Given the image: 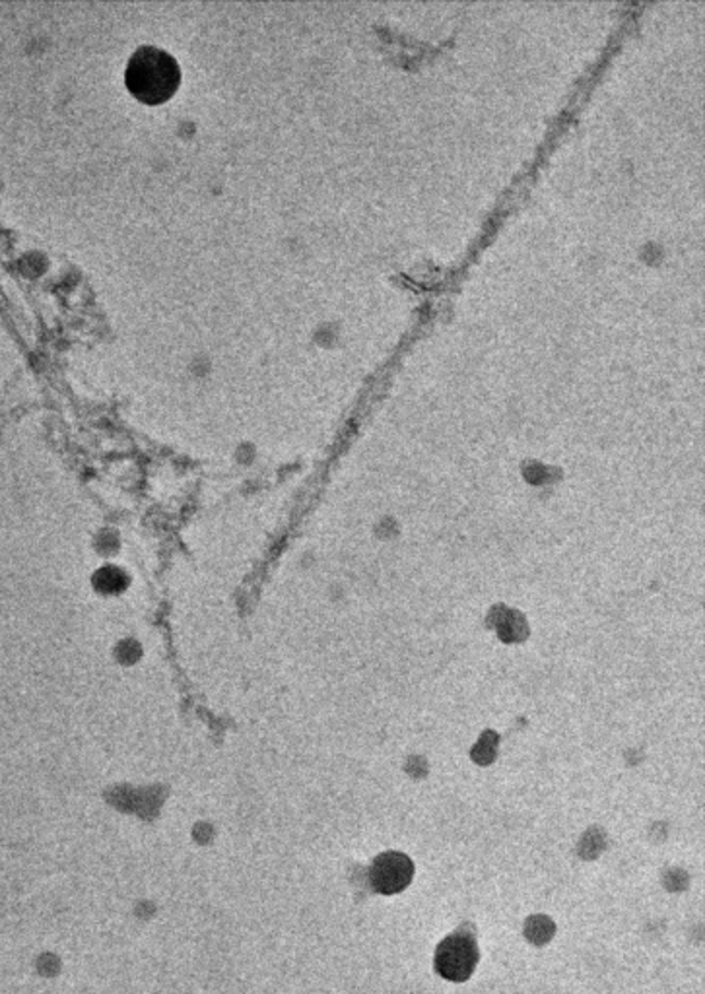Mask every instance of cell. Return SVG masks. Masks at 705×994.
I'll list each match as a JSON object with an SVG mask.
<instances>
[{
    "instance_id": "1",
    "label": "cell",
    "mask_w": 705,
    "mask_h": 994,
    "mask_svg": "<svg viewBox=\"0 0 705 994\" xmlns=\"http://www.w3.org/2000/svg\"><path fill=\"white\" fill-rule=\"evenodd\" d=\"M125 80L136 100L150 105L170 100L180 88L182 71L172 54L160 47H140L128 59Z\"/></svg>"
},
{
    "instance_id": "2",
    "label": "cell",
    "mask_w": 705,
    "mask_h": 994,
    "mask_svg": "<svg viewBox=\"0 0 705 994\" xmlns=\"http://www.w3.org/2000/svg\"><path fill=\"white\" fill-rule=\"evenodd\" d=\"M479 944L474 934L469 931L453 932L437 948H435V971L440 976L462 983L467 981L479 964Z\"/></svg>"
},
{
    "instance_id": "3",
    "label": "cell",
    "mask_w": 705,
    "mask_h": 994,
    "mask_svg": "<svg viewBox=\"0 0 705 994\" xmlns=\"http://www.w3.org/2000/svg\"><path fill=\"white\" fill-rule=\"evenodd\" d=\"M415 867L403 853H383L371 865L370 878L380 894H398L410 884Z\"/></svg>"
},
{
    "instance_id": "4",
    "label": "cell",
    "mask_w": 705,
    "mask_h": 994,
    "mask_svg": "<svg viewBox=\"0 0 705 994\" xmlns=\"http://www.w3.org/2000/svg\"><path fill=\"white\" fill-rule=\"evenodd\" d=\"M546 922V919L539 917V919H533L531 922H527V936L533 939L534 942H546L548 939L544 936L543 931L546 932V927L543 929V924ZM551 924V922H548Z\"/></svg>"
}]
</instances>
